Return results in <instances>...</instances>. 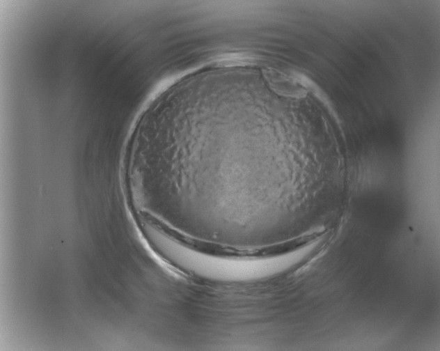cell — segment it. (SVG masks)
I'll list each match as a JSON object with an SVG mask.
<instances>
[{"label": "cell", "mask_w": 440, "mask_h": 351, "mask_svg": "<svg viewBox=\"0 0 440 351\" xmlns=\"http://www.w3.org/2000/svg\"><path fill=\"white\" fill-rule=\"evenodd\" d=\"M270 86L278 93L291 97H303L306 90L299 86L290 78L273 70H267L265 74Z\"/></svg>", "instance_id": "obj_1"}]
</instances>
